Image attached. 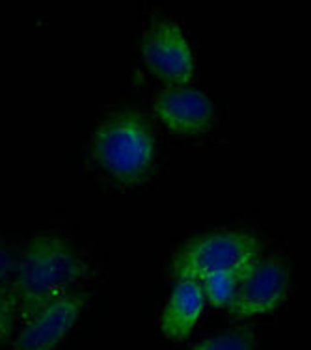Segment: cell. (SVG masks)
I'll list each match as a JSON object with an SVG mask.
<instances>
[{
    "label": "cell",
    "mask_w": 311,
    "mask_h": 350,
    "mask_svg": "<svg viewBox=\"0 0 311 350\" xmlns=\"http://www.w3.org/2000/svg\"><path fill=\"white\" fill-rule=\"evenodd\" d=\"M261 241L250 231H213L192 237L172 259V276L177 282L198 283L217 272L250 270L261 261Z\"/></svg>",
    "instance_id": "3957f363"
},
{
    "label": "cell",
    "mask_w": 311,
    "mask_h": 350,
    "mask_svg": "<svg viewBox=\"0 0 311 350\" xmlns=\"http://www.w3.org/2000/svg\"><path fill=\"white\" fill-rule=\"evenodd\" d=\"M92 155L118 183H140L155 161V138L148 120L131 108L103 118L94 129Z\"/></svg>",
    "instance_id": "7a4b0ae2"
},
{
    "label": "cell",
    "mask_w": 311,
    "mask_h": 350,
    "mask_svg": "<svg viewBox=\"0 0 311 350\" xmlns=\"http://www.w3.org/2000/svg\"><path fill=\"white\" fill-rule=\"evenodd\" d=\"M86 300L81 295H66L25 323L17 334L14 350H56L77 323Z\"/></svg>",
    "instance_id": "8992f818"
},
{
    "label": "cell",
    "mask_w": 311,
    "mask_h": 350,
    "mask_svg": "<svg viewBox=\"0 0 311 350\" xmlns=\"http://www.w3.org/2000/svg\"><path fill=\"white\" fill-rule=\"evenodd\" d=\"M140 53L149 71L161 81L181 86L194 75V56L176 21H155L144 34Z\"/></svg>",
    "instance_id": "277c9868"
},
{
    "label": "cell",
    "mask_w": 311,
    "mask_h": 350,
    "mask_svg": "<svg viewBox=\"0 0 311 350\" xmlns=\"http://www.w3.org/2000/svg\"><path fill=\"white\" fill-rule=\"evenodd\" d=\"M192 350H256V334L250 328L220 332L198 343Z\"/></svg>",
    "instance_id": "30bf717a"
},
{
    "label": "cell",
    "mask_w": 311,
    "mask_h": 350,
    "mask_svg": "<svg viewBox=\"0 0 311 350\" xmlns=\"http://www.w3.org/2000/svg\"><path fill=\"white\" fill-rule=\"evenodd\" d=\"M15 261L17 257L4 244H0V287H4L10 282V278L14 274Z\"/></svg>",
    "instance_id": "7c38bea8"
},
{
    "label": "cell",
    "mask_w": 311,
    "mask_h": 350,
    "mask_svg": "<svg viewBox=\"0 0 311 350\" xmlns=\"http://www.w3.org/2000/svg\"><path fill=\"white\" fill-rule=\"evenodd\" d=\"M86 276V265L62 237H36L17 257L8 289L21 321H30L55 304Z\"/></svg>",
    "instance_id": "6da1fadb"
},
{
    "label": "cell",
    "mask_w": 311,
    "mask_h": 350,
    "mask_svg": "<svg viewBox=\"0 0 311 350\" xmlns=\"http://www.w3.org/2000/svg\"><path fill=\"white\" fill-rule=\"evenodd\" d=\"M291 287V270L280 257H269L254 265L241 283L231 304L235 317H254L271 313L284 302Z\"/></svg>",
    "instance_id": "5b68a950"
},
{
    "label": "cell",
    "mask_w": 311,
    "mask_h": 350,
    "mask_svg": "<svg viewBox=\"0 0 311 350\" xmlns=\"http://www.w3.org/2000/svg\"><path fill=\"white\" fill-rule=\"evenodd\" d=\"M17 319L19 317H17L12 293L8 289V285H4V287H0V343H4L14 336Z\"/></svg>",
    "instance_id": "8fae6325"
},
{
    "label": "cell",
    "mask_w": 311,
    "mask_h": 350,
    "mask_svg": "<svg viewBox=\"0 0 311 350\" xmlns=\"http://www.w3.org/2000/svg\"><path fill=\"white\" fill-rule=\"evenodd\" d=\"M250 270H230V272H217L200 280V289L203 298L215 308H231V304L237 297L241 283Z\"/></svg>",
    "instance_id": "9c48e42d"
},
{
    "label": "cell",
    "mask_w": 311,
    "mask_h": 350,
    "mask_svg": "<svg viewBox=\"0 0 311 350\" xmlns=\"http://www.w3.org/2000/svg\"><path fill=\"white\" fill-rule=\"evenodd\" d=\"M153 114L176 135H202L215 120V105L198 90H168L155 95Z\"/></svg>",
    "instance_id": "52a82bcc"
},
{
    "label": "cell",
    "mask_w": 311,
    "mask_h": 350,
    "mask_svg": "<svg viewBox=\"0 0 311 350\" xmlns=\"http://www.w3.org/2000/svg\"><path fill=\"white\" fill-rule=\"evenodd\" d=\"M203 302L205 298L200 289V283L179 280L161 315V328L164 336L172 341L187 339L196 326L198 317L203 310Z\"/></svg>",
    "instance_id": "ba28073f"
}]
</instances>
